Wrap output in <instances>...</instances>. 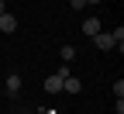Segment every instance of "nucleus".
I'll return each mask as SVG.
<instances>
[{"label":"nucleus","instance_id":"nucleus-1","mask_svg":"<svg viewBox=\"0 0 124 114\" xmlns=\"http://www.w3.org/2000/svg\"><path fill=\"white\" fill-rule=\"evenodd\" d=\"M93 45H97L100 52H110V48H114V38H110V31H100V35H93Z\"/></svg>","mask_w":124,"mask_h":114},{"label":"nucleus","instance_id":"nucleus-2","mask_svg":"<svg viewBox=\"0 0 124 114\" xmlns=\"http://www.w3.org/2000/svg\"><path fill=\"white\" fill-rule=\"evenodd\" d=\"M83 35H86V38L100 35V18H86V21H83Z\"/></svg>","mask_w":124,"mask_h":114},{"label":"nucleus","instance_id":"nucleus-3","mask_svg":"<svg viewBox=\"0 0 124 114\" xmlns=\"http://www.w3.org/2000/svg\"><path fill=\"white\" fill-rule=\"evenodd\" d=\"M0 31H17V18H14V14H0Z\"/></svg>","mask_w":124,"mask_h":114},{"label":"nucleus","instance_id":"nucleus-4","mask_svg":"<svg viewBox=\"0 0 124 114\" xmlns=\"http://www.w3.org/2000/svg\"><path fill=\"white\" fill-rule=\"evenodd\" d=\"M62 90H66V93H79V90H83V83H79L76 76H66V79H62Z\"/></svg>","mask_w":124,"mask_h":114},{"label":"nucleus","instance_id":"nucleus-5","mask_svg":"<svg viewBox=\"0 0 124 114\" xmlns=\"http://www.w3.org/2000/svg\"><path fill=\"white\" fill-rule=\"evenodd\" d=\"M7 93H10V97H17V93H21V76H17V73H10V76H7Z\"/></svg>","mask_w":124,"mask_h":114},{"label":"nucleus","instance_id":"nucleus-6","mask_svg":"<svg viewBox=\"0 0 124 114\" xmlns=\"http://www.w3.org/2000/svg\"><path fill=\"white\" fill-rule=\"evenodd\" d=\"M59 59H62V62L69 66V62L76 59V48H72V45H62V48H59Z\"/></svg>","mask_w":124,"mask_h":114},{"label":"nucleus","instance_id":"nucleus-7","mask_svg":"<svg viewBox=\"0 0 124 114\" xmlns=\"http://www.w3.org/2000/svg\"><path fill=\"white\" fill-rule=\"evenodd\" d=\"M45 90H48V93H59V90H62V79H59V76L52 73L48 79H45Z\"/></svg>","mask_w":124,"mask_h":114},{"label":"nucleus","instance_id":"nucleus-8","mask_svg":"<svg viewBox=\"0 0 124 114\" xmlns=\"http://www.w3.org/2000/svg\"><path fill=\"white\" fill-rule=\"evenodd\" d=\"M110 38H114V45L121 48V45H124V28H117V31H110Z\"/></svg>","mask_w":124,"mask_h":114},{"label":"nucleus","instance_id":"nucleus-9","mask_svg":"<svg viewBox=\"0 0 124 114\" xmlns=\"http://www.w3.org/2000/svg\"><path fill=\"white\" fill-rule=\"evenodd\" d=\"M114 97H117V100H124V79H117V83H114Z\"/></svg>","mask_w":124,"mask_h":114},{"label":"nucleus","instance_id":"nucleus-10","mask_svg":"<svg viewBox=\"0 0 124 114\" xmlns=\"http://www.w3.org/2000/svg\"><path fill=\"white\" fill-rule=\"evenodd\" d=\"M69 7H72V10H83V7H86V0H69Z\"/></svg>","mask_w":124,"mask_h":114},{"label":"nucleus","instance_id":"nucleus-11","mask_svg":"<svg viewBox=\"0 0 124 114\" xmlns=\"http://www.w3.org/2000/svg\"><path fill=\"white\" fill-rule=\"evenodd\" d=\"M0 14H7V10H4V0H0Z\"/></svg>","mask_w":124,"mask_h":114},{"label":"nucleus","instance_id":"nucleus-12","mask_svg":"<svg viewBox=\"0 0 124 114\" xmlns=\"http://www.w3.org/2000/svg\"><path fill=\"white\" fill-rule=\"evenodd\" d=\"M86 4H100V0H86Z\"/></svg>","mask_w":124,"mask_h":114}]
</instances>
